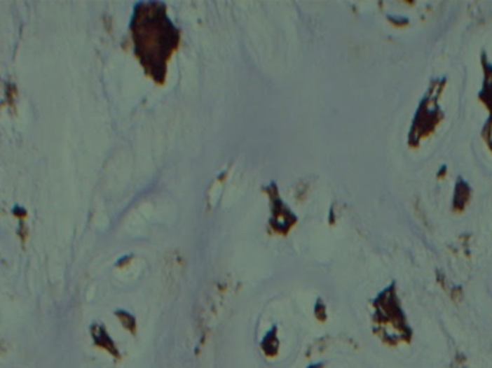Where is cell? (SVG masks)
<instances>
[{
	"label": "cell",
	"mask_w": 492,
	"mask_h": 368,
	"mask_svg": "<svg viewBox=\"0 0 492 368\" xmlns=\"http://www.w3.org/2000/svg\"><path fill=\"white\" fill-rule=\"evenodd\" d=\"M322 367H324V362H315V364H311L307 368H322Z\"/></svg>",
	"instance_id": "3"
},
{
	"label": "cell",
	"mask_w": 492,
	"mask_h": 368,
	"mask_svg": "<svg viewBox=\"0 0 492 368\" xmlns=\"http://www.w3.org/2000/svg\"><path fill=\"white\" fill-rule=\"evenodd\" d=\"M91 335H93V339H94V344L100 348H102L104 351H107L108 354H111L114 358H120L121 354L114 343V339L108 335V332L105 331L104 327L101 325H94L93 330H91Z\"/></svg>",
	"instance_id": "1"
},
{
	"label": "cell",
	"mask_w": 492,
	"mask_h": 368,
	"mask_svg": "<svg viewBox=\"0 0 492 368\" xmlns=\"http://www.w3.org/2000/svg\"><path fill=\"white\" fill-rule=\"evenodd\" d=\"M275 332H277V328H273L271 332H268L265 335V338L262 339V343H261L262 351L268 357H275L280 351V339H278Z\"/></svg>",
	"instance_id": "2"
}]
</instances>
